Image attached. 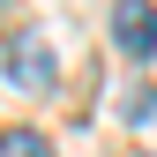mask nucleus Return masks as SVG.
<instances>
[{
	"instance_id": "f03ea898",
	"label": "nucleus",
	"mask_w": 157,
	"mask_h": 157,
	"mask_svg": "<svg viewBox=\"0 0 157 157\" xmlns=\"http://www.w3.org/2000/svg\"><path fill=\"white\" fill-rule=\"evenodd\" d=\"M8 75L23 90H45L52 82V52H45V37H15V52H8Z\"/></svg>"
},
{
	"instance_id": "f257e3e1",
	"label": "nucleus",
	"mask_w": 157,
	"mask_h": 157,
	"mask_svg": "<svg viewBox=\"0 0 157 157\" xmlns=\"http://www.w3.org/2000/svg\"><path fill=\"white\" fill-rule=\"evenodd\" d=\"M112 37H120V52L150 60L157 52V8H112Z\"/></svg>"
},
{
	"instance_id": "7ed1b4c3",
	"label": "nucleus",
	"mask_w": 157,
	"mask_h": 157,
	"mask_svg": "<svg viewBox=\"0 0 157 157\" xmlns=\"http://www.w3.org/2000/svg\"><path fill=\"white\" fill-rule=\"evenodd\" d=\"M0 157H52V142H45L37 127H15L8 142H0Z\"/></svg>"
}]
</instances>
